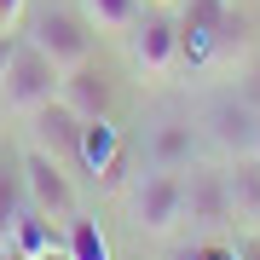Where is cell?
Returning a JSON list of instances; mask_svg holds the SVG:
<instances>
[{"label":"cell","mask_w":260,"mask_h":260,"mask_svg":"<svg viewBox=\"0 0 260 260\" xmlns=\"http://www.w3.org/2000/svg\"><path fill=\"white\" fill-rule=\"evenodd\" d=\"M58 87H64V70H58L35 41L18 35L12 41V58H6V75H0V104H6L12 116H29V110H41V104H52Z\"/></svg>","instance_id":"obj_1"},{"label":"cell","mask_w":260,"mask_h":260,"mask_svg":"<svg viewBox=\"0 0 260 260\" xmlns=\"http://www.w3.org/2000/svg\"><path fill=\"white\" fill-rule=\"evenodd\" d=\"M127 220L145 237H168L185 220V168H150L127 191Z\"/></svg>","instance_id":"obj_2"},{"label":"cell","mask_w":260,"mask_h":260,"mask_svg":"<svg viewBox=\"0 0 260 260\" xmlns=\"http://www.w3.org/2000/svg\"><path fill=\"white\" fill-rule=\"evenodd\" d=\"M23 41H35L58 70H75V64L93 58V23L81 18V6H41V12H29Z\"/></svg>","instance_id":"obj_3"},{"label":"cell","mask_w":260,"mask_h":260,"mask_svg":"<svg viewBox=\"0 0 260 260\" xmlns=\"http://www.w3.org/2000/svg\"><path fill=\"white\" fill-rule=\"evenodd\" d=\"M232 35H243V18L225 12V0H191L179 18V58L191 64H225Z\"/></svg>","instance_id":"obj_4"},{"label":"cell","mask_w":260,"mask_h":260,"mask_svg":"<svg viewBox=\"0 0 260 260\" xmlns=\"http://www.w3.org/2000/svg\"><path fill=\"white\" fill-rule=\"evenodd\" d=\"M23 121H29V145H35V150H47V156H52L58 168H70V174H87V162H81V133H87V121L75 116L64 99L29 110Z\"/></svg>","instance_id":"obj_5"},{"label":"cell","mask_w":260,"mask_h":260,"mask_svg":"<svg viewBox=\"0 0 260 260\" xmlns=\"http://www.w3.org/2000/svg\"><path fill=\"white\" fill-rule=\"evenodd\" d=\"M18 174H23L29 208H41L47 220L64 225L70 214L81 208V197H75V174H70V168H58L47 150H35V145H29V150H23V162H18Z\"/></svg>","instance_id":"obj_6"},{"label":"cell","mask_w":260,"mask_h":260,"mask_svg":"<svg viewBox=\"0 0 260 260\" xmlns=\"http://www.w3.org/2000/svg\"><path fill=\"white\" fill-rule=\"evenodd\" d=\"M121 41H127V58H133L139 75H168L179 64V18H168V6L139 12Z\"/></svg>","instance_id":"obj_7"},{"label":"cell","mask_w":260,"mask_h":260,"mask_svg":"<svg viewBox=\"0 0 260 260\" xmlns=\"http://www.w3.org/2000/svg\"><path fill=\"white\" fill-rule=\"evenodd\" d=\"M254 121H260V110L243 93H232V99H214L208 104L203 127H208V145L232 162V156H249V150H254Z\"/></svg>","instance_id":"obj_8"},{"label":"cell","mask_w":260,"mask_h":260,"mask_svg":"<svg viewBox=\"0 0 260 260\" xmlns=\"http://www.w3.org/2000/svg\"><path fill=\"white\" fill-rule=\"evenodd\" d=\"M185 220L191 225H232V197H225V174L220 168H191L185 174Z\"/></svg>","instance_id":"obj_9"},{"label":"cell","mask_w":260,"mask_h":260,"mask_svg":"<svg viewBox=\"0 0 260 260\" xmlns=\"http://www.w3.org/2000/svg\"><path fill=\"white\" fill-rule=\"evenodd\" d=\"M58 99H64L81 121H99V116H110V75H104L93 58H87V64L64 70V87H58Z\"/></svg>","instance_id":"obj_10"},{"label":"cell","mask_w":260,"mask_h":260,"mask_svg":"<svg viewBox=\"0 0 260 260\" xmlns=\"http://www.w3.org/2000/svg\"><path fill=\"white\" fill-rule=\"evenodd\" d=\"M225 174V197H232V225H249L260 232V156H232L220 168Z\"/></svg>","instance_id":"obj_11"},{"label":"cell","mask_w":260,"mask_h":260,"mask_svg":"<svg viewBox=\"0 0 260 260\" xmlns=\"http://www.w3.org/2000/svg\"><path fill=\"white\" fill-rule=\"evenodd\" d=\"M197 162V127L191 121H162L150 133V168H191Z\"/></svg>","instance_id":"obj_12"},{"label":"cell","mask_w":260,"mask_h":260,"mask_svg":"<svg viewBox=\"0 0 260 260\" xmlns=\"http://www.w3.org/2000/svg\"><path fill=\"white\" fill-rule=\"evenodd\" d=\"M64 254L70 260H110V237L99 232V220H87L81 208L64 220Z\"/></svg>","instance_id":"obj_13"},{"label":"cell","mask_w":260,"mask_h":260,"mask_svg":"<svg viewBox=\"0 0 260 260\" xmlns=\"http://www.w3.org/2000/svg\"><path fill=\"white\" fill-rule=\"evenodd\" d=\"M139 12L145 0H81V18L93 23V35H127Z\"/></svg>","instance_id":"obj_14"},{"label":"cell","mask_w":260,"mask_h":260,"mask_svg":"<svg viewBox=\"0 0 260 260\" xmlns=\"http://www.w3.org/2000/svg\"><path fill=\"white\" fill-rule=\"evenodd\" d=\"M23 208H29L23 174H18V168H0V249L12 243V232H18V220H23Z\"/></svg>","instance_id":"obj_15"},{"label":"cell","mask_w":260,"mask_h":260,"mask_svg":"<svg viewBox=\"0 0 260 260\" xmlns=\"http://www.w3.org/2000/svg\"><path fill=\"white\" fill-rule=\"evenodd\" d=\"M185 260H243V249H232V243H214V237H208V243H191V254H185Z\"/></svg>","instance_id":"obj_16"},{"label":"cell","mask_w":260,"mask_h":260,"mask_svg":"<svg viewBox=\"0 0 260 260\" xmlns=\"http://www.w3.org/2000/svg\"><path fill=\"white\" fill-rule=\"evenodd\" d=\"M23 12H29V0H0V29H18Z\"/></svg>","instance_id":"obj_17"},{"label":"cell","mask_w":260,"mask_h":260,"mask_svg":"<svg viewBox=\"0 0 260 260\" xmlns=\"http://www.w3.org/2000/svg\"><path fill=\"white\" fill-rule=\"evenodd\" d=\"M12 41H18V29H0V75H6V58H12Z\"/></svg>","instance_id":"obj_18"},{"label":"cell","mask_w":260,"mask_h":260,"mask_svg":"<svg viewBox=\"0 0 260 260\" xmlns=\"http://www.w3.org/2000/svg\"><path fill=\"white\" fill-rule=\"evenodd\" d=\"M243 260H260V232H254L249 243H243Z\"/></svg>","instance_id":"obj_19"},{"label":"cell","mask_w":260,"mask_h":260,"mask_svg":"<svg viewBox=\"0 0 260 260\" xmlns=\"http://www.w3.org/2000/svg\"><path fill=\"white\" fill-rule=\"evenodd\" d=\"M41 260H70V254H64V249H47V254H41Z\"/></svg>","instance_id":"obj_20"},{"label":"cell","mask_w":260,"mask_h":260,"mask_svg":"<svg viewBox=\"0 0 260 260\" xmlns=\"http://www.w3.org/2000/svg\"><path fill=\"white\" fill-rule=\"evenodd\" d=\"M254 156H260V121H254Z\"/></svg>","instance_id":"obj_21"},{"label":"cell","mask_w":260,"mask_h":260,"mask_svg":"<svg viewBox=\"0 0 260 260\" xmlns=\"http://www.w3.org/2000/svg\"><path fill=\"white\" fill-rule=\"evenodd\" d=\"M150 6H179V0H150Z\"/></svg>","instance_id":"obj_22"}]
</instances>
